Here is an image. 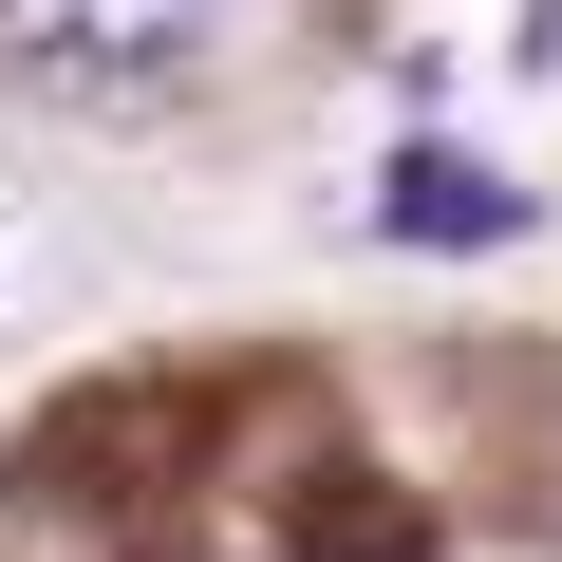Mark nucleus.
<instances>
[{
    "mask_svg": "<svg viewBox=\"0 0 562 562\" xmlns=\"http://www.w3.org/2000/svg\"><path fill=\"white\" fill-rule=\"evenodd\" d=\"M0 57L57 94H150L206 57V0H0Z\"/></svg>",
    "mask_w": 562,
    "mask_h": 562,
    "instance_id": "f257e3e1",
    "label": "nucleus"
},
{
    "mask_svg": "<svg viewBox=\"0 0 562 562\" xmlns=\"http://www.w3.org/2000/svg\"><path fill=\"white\" fill-rule=\"evenodd\" d=\"M375 225L431 244V262H469V244H525V188H506L487 150H394V169H375Z\"/></svg>",
    "mask_w": 562,
    "mask_h": 562,
    "instance_id": "f03ea898",
    "label": "nucleus"
},
{
    "mask_svg": "<svg viewBox=\"0 0 562 562\" xmlns=\"http://www.w3.org/2000/svg\"><path fill=\"white\" fill-rule=\"evenodd\" d=\"M506 57H525V76H562V0H525V38H506Z\"/></svg>",
    "mask_w": 562,
    "mask_h": 562,
    "instance_id": "7ed1b4c3",
    "label": "nucleus"
}]
</instances>
